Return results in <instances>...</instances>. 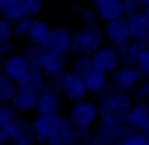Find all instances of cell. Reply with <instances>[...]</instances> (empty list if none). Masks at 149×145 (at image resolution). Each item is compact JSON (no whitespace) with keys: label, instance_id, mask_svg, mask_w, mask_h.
<instances>
[{"label":"cell","instance_id":"obj_1","mask_svg":"<svg viewBox=\"0 0 149 145\" xmlns=\"http://www.w3.org/2000/svg\"><path fill=\"white\" fill-rule=\"evenodd\" d=\"M132 105H134V98L128 92H119L113 89L104 92L98 100L100 123H125Z\"/></svg>","mask_w":149,"mask_h":145},{"label":"cell","instance_id":"obj_2","mask_svg":"<svg viewBox=\"0 0 149 145\" xmlns=\"http://www.w3.org/2000/svg\"><path fill=\"white\" fill-rule=\"evenodd\" d=\"M106 45V34L104 26H85L74 30V42H72V55H95L100 47Z\"/></svg>","mask_w":149,"mask_h":145},{"label":"cell","instance_id":"obj_3","mask_svg":"<svg viewBox=\"0 0 149 145\" xmlns=\"http://www.w3.org/2000/svg\"><path fill=\"white\" fill-rule=\"evenodd\" d=\"M66 117L70 119V123L79 130H93L96 124L100 123V109H98V102L95 100H79L70 104Z\"/></svg>","mask_w":149,"mask_h":145},{"label":"cell","instance_id":"obj_4","mask_svg":"<svg viewBox=\"0 0 149 145\" xmlns=\"http://www.w3.org/2000/svg\"><path fill=\"white\" fill-rule=\"evenodd\" d=\"M57 85H58V91H61L62 98L68 100L70 104L85 100L89 96V89H87V83H85V77L77 76V74L70 72V70L57 81Z\"/></svg>","mask_w":149,"mask_h":145},{"label":"cell","instance_id":"obj_5","mask_svg":"<svg viewBox=\"0 0 149 145\" xmlns=\"http://www.w3.org/2000/svg\"><path fill=\"white\" fill-rule=\"evenodd\" d=\"M143 79H146V76L142 74V70H140L138 66H121L117 72H113L111 76H109L113 91L128 92V94H132V91H134Z\"/></svg>","mask_w":149,"mask_h":145},{"label":"cell","instance_id":"obj_6","mask_svg":"<svg viewBox=\"0 0 149 145\" xmlns=\"http://www.w3.org/2000/svg\"><path fill=\"white\" fill-rule=\"evenodd\" d=\"M62 94L58 91L57 81H49L47 87L38 94V108L36 115H47V117H58L62 111Z\"/></svg>","mask_w":149,"mask_h":145},{"label":"cell","instance_id":"obj_7","mask_svg":"<svg viewBox=\"0 0 149 145\" xmlns=\"http://www.w3.org/2000/svg\"><path fill=\"white\" fill-rule=\"evenodd\" d=\"M40 70L47 76L49 81H58L70 70V58H68V55L55 53V51H51L47 47L45 49V55H44V60H42Z\"/></svg>","mask_w":149,"mask_h":145},{"label":"cell","instance_id":"obj_8","mask_svg":"<svg viewBox=\"0 0 149 145\" xmlns=\"http://www.w3.org/2000/svg\"><path fill=\"white\" fill-rule=\"evenodd\" d=\"M91 58H93L95 70H102V72H106L108 76H111L113 72H117V70L123 66L119 49L111 44H106L104 47H100L95 55H91Z\"/></svg>","mask_w":149,"mask_h":145},{"label":"cell","instance_id":"obj_9","mask_svg":"<svg viewBox=\"0 0 149 145\" xmlns=\"http://www.w3.org/2000/svg\"><path fill=\"white\" fill-rule=\"evenodd\" d=\"M30 70H32V66H30L29 58H26V55L23 53V51L21 53L15 51L13 55H10V57H6L2 60V76L10 77L15 83H19Z\"/></svg>","mask_w":149,"mask_h":145},{"label":"cell","instance_id":"obj_10","mask_svg":"<svg viewBox=\"0 0 149 145\" xmlns=\"http://www.w3.org/2000/svg\"><path fill=\"white\" fill-rule=\"evenodd\" d=\"M104 34H106V42L115 45V47H121V45H127L132 42L127 17H119L109 23H104Z\"/></svg>","mask_w":149,"mask_h":145},{"label":"cell","instance_id":"obj_11","mask_svg":"<svg viewBox=\"0 0 149 145\" xmlns=\"http://www.w3.org/2000/svg\"><path fill=\"white\" fill-rule=\"evenodd\" d=\"M58 117L36 115L32 119V128H34V134H36L38 145H51V142L55 138V132H57V126H58Z\"/></svg>","mask_w":149,"mask_h":145},{"label":"cell","instance_id":"obj_12","mask_svg":"<svg viewBox=\"0 0 149 145\" xmlns=\"http://www.w3.org/2000/svg\"><path fill=\"white\" fill-rule=\"evenodd\" d=\"M125 124L130 130L142 132V134L149 136V105H147V102H134L132 109L127 115Z\"/></svg>","mask_w":149,"mask_h":145},{"label":"cell","instance_id":"obj_13","mask_svg":"<svg viewBox=\"0 0 149 145\" xmlns=\"http://www.w3.org/2000/svg\"><path fill=\"white\" fill-rule=\"evenodd\" d=\"M91 6L95 8L100 23H109L113 19L127 17L123 0H91Z\"/></svg>","mask_w":149,"mask_h":145},{"label":"cell","instance_id":"obj_14","mask_svg":"<svg viewBox=\"0 0 149 145\" xmlns=\"http://www.w3.org/2000/svg\"><path fill=\"white\" fill-rule=\"evenodd\" d=\"M128 28H130L132 42H142L149 44V15L146 11H136V13L127 15Z\"/></svg>","mask_w":149,"mask_h":145},{"label":"cell","instance_id":"obj_15","mask_svg":"<svg viewBox=\"0 0 149 145\" xmlns=\"http://www.w3.org/2000/svg\"><path fill=\"white\" fill-rule=\"evenodd\" d=\"M130 132L132 130L125 123H98L95 134L98 136L100 139H104L108 145H113L115 142L123 139L125 136H128Z\"/></svg>","mask_w":149,"mask_h":145},{"label":"cell","instance_id":"obj_16","mask_svg":"<svg viewBox=\"0 0 149 145\" xmlns=\"http://www.w3.org/2000/svg\"><path fill=\"white\" fill-rule=\"evenodd\" d=\"M72 42H74V30L66 28V26H53V34H51L49 42L51 51L70 55L72 53Z\"/></svg>","mask_w":149,"mask_h":145},{"label":"cell","instance_id":"obj_17","mask_svg":"<svg viewBox=\"0 0 149 145\" xmlns=\"http://www.w3.org/2000/svg\"><path fill=\"white\" fill-rule=\"evenodd\" d=\"M85 83H87L89 94H98L102 96L104 92L111 91V81H109V76L102 70H95L93 68L91 72L85 76Z\"/></svg>","mask_w":149,"mask_h":145},{"label":"cell","instance_id":"obj_18","mask_svg":"<svg viewBox=\"0 0 149 145\" xmlns=\"http://www.w3.org/2000/svg\"><path fill=\"white\" fill-rule=\"evenodd\" d=\"M51 34H53V26H51L45 19H36L26 42H29L30 45H38V47L47 49L49 42H51Z\"/></svg>","mask_w":149,"mask_h":145},{"label":"cell","instance_id":"obj_19","mask_svg":"<svg viewBox=\"0 0 149 145\" xmlns=\"http://www.w3.org/2000/svg\"><path fill=\"white\" fill-rule=\"evenodd\" d=\"M47 83H49L47 76H45L42 70L32 68L17 85H19V89H23V91H29V92H34V94H40V92L47 87Z\"/></svg>","mask_w":149,"mask_h":145},{"label":"cell","instance_id":"obj_20","mask_svg":"<svg viewBox=\"0 0 149 145\" xmlns=\"http://www.w3.org/2000/svg\"><path fill=\"white\" fill-rule=\"evenodd\" d=\"M36 143L38 142H36V134H34L32 123L19 119L15 123V132H13V138H11L10 145H36Z\"/></svg>","mask_w":149,"mask_h":145},{"label":"cell","instance_id":"obj_21","mask_svg":"<svg viewBox=\"0 0 149 145\" xmlns=\"http://www.w3.org/2000/svg\"><path fill=\"white\" fill-rule=\"evenodd\" d=\"M11 105H13L21 115L32 113V111H36V108H38V94L19 89L17 94H15V98H13V102H11Z\"/></svg>","mask_w":149,"mask_h":145},{"label":"cell","instance_id":"obj_22","mask_svg":"<svg viewBox=\"0 0 149 145\" xmlns=\"http://www.w3.org/2000/svg\"><path fill=\"white\" fill-rule=\"evenodd\" d=\"M0 11H2V17H6L8 21H11V23H17V21H21V19L29 17L26 8H25V0H19V2L2 6V8H0Z\"/></svg>","mask_w":149,"mask_h":145},{"label":"cell","instance_id":"obj_23","mask_svg":"<svg viewBox=\"0 0 149 145\" xmlns=\"http://www.w3.org/2000/svg\"><path fill=\"white\" fill-rule=\"evenodd\" d=\"M93 68H95V66H93L91 55H74V57L70 58V72L77 74V76L85 77Z\"/></svg>","mask_w":149,"mask_h":145},{"label":"cell","instance_id":"obj_24","mask_svg":"<svg viewBox=\"0 0 149 145\" xmlns=\"http://www.w3.org/2000/svg\"><path fill=\"white\" fill-rule=\"evenodd\" d=\"M17 91H19V85L15 81H11L6 76H0V102L2 104H11Z\"/></svg>","mask_w":149,"mask_h":145},{"label":"cell","instance_id":"obj_25","mask_svg":"<svg viewBox=\"0 0 149 145\" xmlns=\"http://www.w3.org/2000/svg\"><path fill=\"white\" fill-rule=\"evenodd\" d=\"M34 21H36L34 17H25V19H21V21L13 23L15 38H19V40H29L30 30H32V26H34Z\"/></svg>","mask_w":149,"mask_h":145},{"label":"cell","instance_id":"obj_26","mask_svg":"<svg viewBox=\"0 0 149 145\" xmlns=\"http://www.w3.org/2000/svg\"><path fill=\"white\" fill-rule=\"evenodd\" d=\"M23 53L26 55V58H29V62H30L32 68L40 70L42 60H44V55H45V47H38V45H30L29 44V47L23 51Z\"/></svg>","mask_w":149,"mask_h":145},{"label":"cell","instance_id":"obj_27","mask_svg":"<svg viewBox=\"0 0 149 145\" xmlns=\"http://www.w3.org/2000/svg\"><path fill=\"white\" fill-rule=\"evenodd\" d=\"M19 115H21V113H19L11 104H2V108H0V124H13V123H17Z\"/></svg>","mask_w":149,"mask_h":145},{"label":"cell","instance_id":"obj_28","mask_svg":"<svg viewBox=\"0 0 149 145\" xmlns=\"http://www.w3.org/2000/svg\"><path fill=\"white\" fill-rule=\"evenodd\" d=\"M113 145H149V136L142 134V132H134V130H132L128 136H125L123 139L115 142Z\"/></svg>","mask_w":149,"mask_h":145},{"label":"cell","instance_id":"obj_29","mask_svg":"<svg viewBox=\"0 0 149 145\" xmlns=\"http://www.w3.org/2000/svg\"><path fill=\"white\" fill-rule=\"evenodd\" d=\"M136 66L149 79V44H140V53H138V58H136Z\"/></svg>","mask_w":149,"mask_h":145},{"label":"cell","instance_id":"obj_30","mask_svg":"<svg viewBox=\"0 0 149 145\" xmlns=\"http://www.w3.org/2000/svg\"><path fill=\"white\" fill-rule=\"evenodd\" d=\"M77 15H79L81 25H85V26H95V25H98V23H100V19H98V15H96V11H95V8H93V6L81 8V10L77 11Z\"/></svg>","mask_w":149,"mask_h":145},{"label":"cell","instance_id":"obj_31","mask_svg":"<svg viewBox=\"0 0 149 145\" xmlns=\"http://www.w3.org/2000/svg\"><path fill=\"white\" fill-rule=\"evenodd\" d=\"M15 40V32H13V23L8 21L6 17L0 19V44H10Z\"/></svg>","mask_w":149,"mask_h":145},{"label":"cell","instance_id":"obj_32","mask_svg":"<svg viewBox=\"0 0 149 145\" xmlns=\"http://www.w3.org/2000/svg\"><path fill=\"white\" fill-rule=\"evenodd\" d=\"M45 4H47V0H25V8H26L29 17L38 19L40 13L45 10Z\"/></svg>","mask_w":149,"mask_h":145},{"label":"cell","instance_id":"obj_33","mask_svg":"<svg viewBox=\"0 0 149 145\" xmlns=\"http://www.w3.org/2000/svg\"><path fill=\"white\" fill-rule=\"evenodd\" d=\"M132 98H134V102H149V79L147 77L132 91Z\"/></svg>","mask_w":149,"mask_h":145},{"label":"cell","instance_id":"obj_34","mask_svg":"<svg viewBox=\"0 0 149 145\" xmlns=\"http://www.w3.org/2000/svg\"><path fill=\"white\" fill-rule=\"evenodd\" d=\"M15 132V123L13 124H0V143L2 145H10L11 138Z\"/></svg>","mask_w":149,"mask_h":145},{"label":"cell","instance_id":"obj_35","mask_svg":"<svg viewBox=\"0 0 149 145\" xmlns=\"http://www.w3.org/2000/svg\"><path fill=\"white\" fill-rule=\"evenodd\" d=\"M123 6H125V15H130L136 11H142L146 2L143 0H123Z\"/></svg>","mask_w":149,"mask_h":145},{"label":"cell","instance_id":"obj_36","mask_svg":"<svg viewBox=\"0 0 149 145\" xmlns=\"http://www.w3.org/2000/svg\"><path fill=\"white\" fill-rule=\"evenodd\" d=\"M13 53H15V44L13 42H10V44H0V57L2 58L10 57V55H13Z\"/></svg>","mask_w":149,"mask_h":145},{"label":"cell","instance_id":"obj_37","mask_svg":"<svg viewBox=\"0 0 149 145\" xmlns=\"http://www.w3.org/2000/svg\"><path fill=\"white\" fill-rule=\"evenodd\" d=\"M143 11H146V13H147V15H149V2H147V4H146V6H143Z\"/></svg>","mask_w":149,"mask_h":145},{"label":"cell","instance_id":"obj_38","mask_svg":"<svg viewBox=\"0 0 149 145\" xmlns=\"http://www.w3.org/2000/svg\"><path fill=\"white\" fill-rule=\"evenodd\" d=\"M143 2H146V4H147V2H149V0H143Z\"/></svg>","mask_w":149,"mask_h":145},{"label":"cell","instance_id":"obj_39","mask_svg":"<svg viewBox=\"0 0 149 145\" xmlns=\"http://www.w3.org/2000/svg\"><path fill=\"white\" fill-rule=\"evenodd\" d=\"M147 105H149V102H147Z\"/></svg>","mask_w":149,"mask_h":145}]
</instances>
